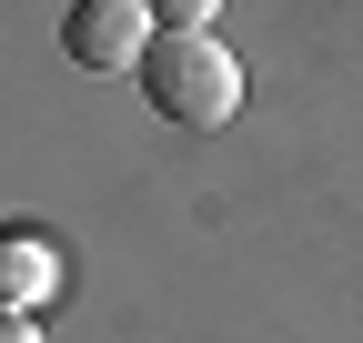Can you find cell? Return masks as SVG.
Instances as JSON below:
<instances>
[{
    "label": "cell",
    "mask_w": 363,
    "mask_h": 343,
    "mask_svg": "<svg viewBox=\"0 0 363 343\" xmlns=\"http://www.w3.org/2000/svg\"><path fill=\"white\" fill-rule=\"evenodd\" d=\"M51 293H61V252H51V242H30V232H0V313H21V323H30Z\"/></svg>",
    "instance_id": "obj_3"
},
{
    "label": "cell",
    "mask_w": 363,
    "mask_h": 343,
    "mask_svg": "<svg viewBox=\"0 0 363 343\" xmlns=\"http://www.w3.org/2000/svg\"><path fill=\"white\" fill-rule=\"evenodd\" d=\"M142 101L172 121V132H222L242 111V61L222 51L212 30H162L142 61Z\"/></svg>",
    "instance_id": "obj_1"
},
{
    "label": "cell",
    "mask_w": 363,
    "mask_h": 343,
    "mask_svg": "<svg viewBox=\"0 0 363 343\" xmlns=\"http://www.w3.org/2000/svg\"><path fill=\"white\" fill-rule=\"evenodd\" d=\"M0 343H40V323H21V313H0Z\"/></svg>",
    "instance_id": "obj_4"
},
{
    "label": "cell",
    "mask_w": 363,
    "mask_h": 343,
    "mask_svg": "<svg viewBox=\"0 0 363 343\" xmlns=\"http://www.w3.org/2000/svg\"><path fill=\"white\" fill-rule=\"evenodd\" d=\"M152 40H162V21L142 11V0H71L61 11V51L81 71H142Z\"/></svg>",
    "instance_id": "obj_2"
}]
</instances>
